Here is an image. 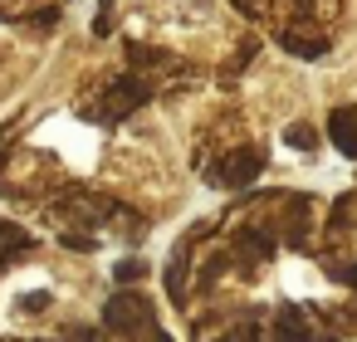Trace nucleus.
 I'll return each mask as SVG.
<instances>
[{"mask_svg":"<svg viewBox=\"0 0 357 342\" xmlns=\"http://www.w3.org/2000/svg\"><path fill=\"white\" fill-rule=\"evenodd\" d=\"M279 45L298 59H323L328 54V40L323 35H294V30H279Z\"/></svg>","mask_w":357,"mask_h":342,"instance_id":"2","label":"nucleus"},{"mask_svg":"<svg viewBox=\"0 0 357 342\" xmlns=\"http://www.w3.org/2000/svg\"><path fill=\"white\" fill-rule=\"evenodd\" d=\"M284 142H289V147H298V152H308L318 137H313V127H308V123H294V127L284 132Z\"/></svg>","mask_w":357,"mask_h":342,"instance_id":"3","label":"nucleus"},{"mask_svg":"<svg viewBox=\"0 0 357 342\" xmlns=\"http://www.w3.org/2000/svg\"><path fill=\"white\" fill-rule=\"evenodd\" d=\"M328 132H333V147H342L347 157H357V108H337L328 118Z\"/></svg>","mask_w":357,"mask_h":342,"instance_id":"1","label":"nucleus"}]
</instances>
